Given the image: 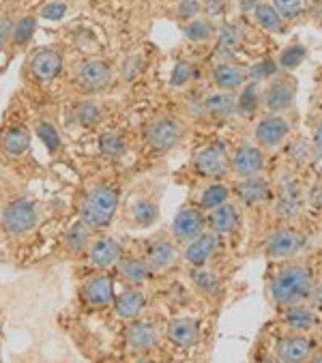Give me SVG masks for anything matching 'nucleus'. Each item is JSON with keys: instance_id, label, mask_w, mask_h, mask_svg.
Wrapping results in <instances>:
<instances>
[{"instance_id": "obj_18", "label": "nucleus", "mask_w": 322, "mask_h": 363, "mask_svg": "<svg viewBox=\"0 0 322 363\" xmlns=\"http://www.w3.org/2000/svg\"><path fill=\"white\" fill-rule=\"evenodd\" d=\"M238 224V208L236 204H232L230 200L219 204L217 208L209 211V217H206V228L211 233H215L217 237L221 235H230Z\"/></svg>"}, {"instance_id": "obj_2", "label": "nucleus", "mask_w": 322, "mask_h": 363, "mask_svg": "<svg viewBox=\"0 0 322 363\" xmlns=\"http://www.w3.org/2000/svg\"><path fill=\"white\" fill-rule=\"evenodd\" d=\"M118 208V191L112 185H95L87 191L82 206H79V220L91 228H104L112 222Z\"/></svg>"}, {"instance_id": "obj_24", "label": "nucleus", "mask_w": 322, "mask_h": 363, "mask_svg": "<svg viewBox=\"0 0 322 363\" xmlns=\"http://www.w3.org/2000/svg\"><path fill=\"white\" fill-rule=\"evenodd\" d=\"M142 310H144V295L138 288H127L114 299V312L118 318L133 320L142 314Z\"/></svg>"}, {"instance_id": "obj_12", "label": "nucleus", "mask_w": 322, "mask_h": 363, "mask_svg": "<svg viewBox=\"0 0 322 363\" xmlns=\"http://www.w3.org/2000/svg\"><path fill=\"white\" fill-rule=\"evenodd\" d=\"M301 235L292 228V226H282L277 228L269 241H267V247H265V254L273 260H286V258H292L299 250H301Z\"/></svg>"}, {"instance_id": "obj_35", "label": "nucleus", "mask_w": 322, "mask_h": 363, "mask_svg": "<svg viewBox=\"0 0 322 363\" xmlns=\"http://www.w3.org/2000/svg\"><path fill=\"white\" fill-rule=\"evenodd\" d=\"M191 284L200 290L202 295H215L219 290V275L211 269L204 267H194L191 269Z\"/></svg>"}, {"instance_id": "obj_41", "label": "nucleus", "mask_w": 322, "mask_h": 363, "mask_svg": "<svg viewBox=\"0 0 322 363\" xmlns=\"http://www.w3.org/2000/svg\"><path fill=\"white\" fill-rule=\"evenodd\" d=\"M307 56V50H305V45H301V43H292V45H288L282 54H279V67H284V69H294V67H299L301 62H303V58Z\"/></svg>"}, {"instance_id": "obj_15", "label": "nucleus", "mask_w": 322, "mask_h": 363, "mask_svg": "<svg viewBox=\"0 0 322 363\" xmlns=\"http://www.w3.org/2000/svg\"><path fill=\"white\" fill-rule=\"evenodd\" d=\"M217 247H219V237L209 230V233H202L200 237H196L194 241L185 243L183 258L191 267H204L215 256Z\"/></svg>"}, {"instance_id": "obj_46", "label": "nucleus", "mask_w": 322, "mask_h": 363, "mask_svg": "<svg viewBox=\"0 0 322 363\" xmlns=\"http://www.w3.org/2000/svg\"><path fill=\"white\" fill-rule=\"evenodd\" d=\"M13 26H16V22H13V18L9 13L0 18V50H3L7 43H11V39H13Z\"/></svg>"}, {"instance_id": "obj_1", "label": "nucleus", "mask_w": 322, "mask_h": 363, "mask_svg": "<svg viewBox=\"0 0 322 363\" xmlns=\"http://www.w3.org/2000/svg\"><path fill=\"white\" fill-rule=\"evenodd\" d=\"M313 293V275L311 269L303 262L284 264L273 281H271V297L279 308L305 303Z\"/></svg>"}, {"instance_id": "obj_32", "label": "nucleus", "mask_w": 322, "mask_h": 363, "mask_svg": "<svg viewBox=\"0 0 322 363\" xmlns=\"http://www.w3.org/2000/svg\"><path fill=\"white\" fill-rule=\"evenodd\" d=\"M254 16H256V22H258L265 30H269V33L279 35V33L286 30V28H284V18L279 16V11L275 9L273 3H258L256 9H254Z\"/></svg>"}, {"instance_id": "obj_20", "label": "nucleus", "mask_w": 322, "mask_h": 363, "mask_svg": "<svg viewBox=\"0 0 322 363\" xmlns=\"http://www.w3.org/2000/svg\"><path fill=\"white\" fill-rule=\"evenodd\" d=\"M84 299L93 308H106L114 303V286L108 275H93L84 284Z\"/></svg>"}, {"instance_id": "obj_38", "label": "nucleus", "mask_w": 322, "mask_h": 363, "mask_svg": "<svg viewBox=\"0 0 322 363\" xmlns=\"http://www.w3.org/2000/svg\"><path fill=\"white\" fill-rule=\"evenodd\" d=\"M230 200V189L223 185V183H213V185H209L204 191H202V196H200V206L204 208V211H213V208H217L219 204H223V202H228Z\"/></svg>"}, {"instance_id": "obj_50", "label": "nucleus", "mask_w": 322, "mask_h": 363, "mask_svg": "<svg viewBox=\"0 0 322 363\" xmlns=\"http://www.w3.org/2000/svg\"><path fill=\"white\" fill-rule=\"evenodd\" d=\"M309 361H316V363H322V352H320V354H311V357H309Z\"/></svg>"}, {"instance_id": "obj_5", "label": "nucleus", "mask_w": 322, "mask_h": 363, "mask_svg": "<svg viewBox=\"0 0 322 363\" xmlns=\"http://www.w3.org/2000/svg\"><path fill=\"white\" fill-rule=\"evenodd\" d=\"M37 220H39V213H37L35 202H30L26 198H18L3 208L0 226H3L9 235H26L37 226Z\"/></svg>"}, {"instance_id": "obj_34", "label": "nucleus", "mask_w": 322, "mask_h": 363, "mask_svg": "<svg viewBox=\"0 0 322 363\" xmlns=\"http://www.w3.org/2000/svg\"><path fill=\"white\" fill-rule=\"evenodd\" d=\"M183 33H185V37H187L189 41H194V43H206V41H211V39L217 37V30H215L213 22L206 20V18H204V20H202V18L189 20V22L185 24Z\"/></svg>"}, {"instance_id": "obj_36", "label": "nucleus", "mask_w": 322, "mask_h": 363, "mask_svg": "<svg viewBox=\"0 0 322 363\" xmlns=\"http://www.w3.org/2000/svg\"><path fill=\"white\" fill-rule=\"evenodd\" d=\"M99 151L106 157H123L127 151V140L118 131H104L99 135Z\"/></svg>"}, {"instance_id": "obj_3", "label": "nucleus", "mask_w": 322, "mask_h": 363, "mask_svg": "<svg viewBox=\"0 0 322 363\" xmlns=\"http://www.w3.org/2000/svg\"><path fill=\"white\" fill-rule=\"evenodd\" d=\"M185 127L172 116H159L146 127V144L157 153H168L181 142Z\"/></svg>"}, {"instance_id": "obj_29", "label": "nucleus", "mask_w": 322, "mask_h": 363, "mask_svg": "<svg viewBox=\"0 0 322 363\" xmlns=\"http://www.w3.org/2000/svg\"><path fill=\"white\" fill-rule=\"evenodd\" d=\"M93 243V237H91V226H87L82 220L75 222L67 235H65V247L71 252V254H87L89 247Z\"/></svg>"}, {"instance_id": "obj_43", "label": "nucleus", "mask_w": 322, "mask_h": 363, "mask_svg": "<svg viewBox=\"0 0 322 363\" xmlns=\"http://www.w3.org/2000/svg\"><path fill=\"white\" fill-rule=\"evenodd\" d=\"M191 78H194V67H191V62L179 60L174 65V69H172V78H170L172 86H185V84H189Z\"/></svg>"}, {"instance_id": "obj_48", "label": "nucleus", "mask_w": 322, "mask_h": 363, "mask_svg": "<svg viewBox=\"0 0 322 363\" xmlns=\"http://www.w3.org/2000/svg\"><path fill=\"white\" fill-rule=\"evenodd\" d=\"M311 151L316 153V157H322V118L316 123L311 133Z\"/></svg>"}, {"instance_id": "obj_45", "label": "nucleus", "mask_w": 322, "mask_h": 363, "mask_svg": "<svg viewBox=\"0 0 322 363\" xmlns=\"http://www.w3.org/2000/svg\"><path fill=\"white\" fill-rule=\"evenodd\" d=\"M65 16H67V3H60V0H56V3H48L41 9V18L52 20V22L62 20Z\"/></svg>"}, {"instance_id": "obj_47", "label": "nucleus", "mask_w": 322, "mask_h": 363, "mask_svg": "<svg viewBox=\"0 0 322 363\" xmlns=\"http://www.w3.org/2000/svg\"><path fill=\"white\" fill-rule=\"evenodd\" d=\"M200 9H202L200 0H183V3L179 5V18L185 20V22H189V20L198 18Z\"/></svg>"}, {"instance_id": "obj_9", "label": "nucleus", "mask_w": 322, "mask_h": 363, "mask_svg": "<svg viewBox=\"0 0 322 363\" xmlns=\"http://www.w3.org/2000/svg\"><path fill=\"white\" fill-rule=\"evenodd\" d=\"M181 258H183V254L179 252L177 243L168 237H159V239L150 241V245L146 250V262L152 273L174 271L179 267Z\"/></svg>"}, {"instance_id": "obj_26", "label": "nucleus", "mask_w": 322, "mask_h": 363, "mask_svg": "<svg viewBox=\"0 0 322 363\" xmlns=\"http://www.w3.org/2000/svg\"><path fill=\"white\" fill-rule=\"evenodd\" d=\"M116 267H118V275L131 286H142L148 279V275L152 273L146 258H138V256L121 258V262Z\"/></svg>"}, {"instance_id": "obj_22", "label": "nucleus", "mask_w": 322, "mask_h": 363, "mask_svg": "<svg viewBox=\"0 0 322 363\" xmlns=\"http://www.w3.org/2000/svg\"><path fill=\"white\" fill-rule=\"evenodd\" d=\"M271 196V185L262 179V174L258 177H250V179H240L238 183V200L245 206H258L262 202H267Z\"/></svg>"}, {"instance_id": "obj_37", "label": "nucleus", "mask_w": 322, "mask_h": 363, "mask_svg": "<svg viewBox=\"0 0 322 363\" xmlns=\"http://www.w3.org/2000/svg\"><path fill=\"white\" fill-rule=\"evenodd\" d=\"M73 112H75L77 123L84 125V127H97L101 123V118H104L101 106L97 101H93V99H87L82 104H77Z\"/></svg>"}, {"instance_id": "obj_16", "label": "nucleus", "mask_w": 322, "mask_h": 363, "mask_svg": "<svg viewBox=\"0 0 322 363\" xmlns=\"http://www.w3.org/2000/svg\"><path fill=\"white\" fill-rule=\"evenodd\" d=\"M211 78H213V84L219 89V91H240L248 80H250V74L248 69L238 67L234 62H219L217 67H213L211 71Z\"/></svg>"}, {"instance_id": "obj_7", "label": "nucleus", "mask_w": 322, "mask_h": 363, "mask_svg": "<svg viewBox=\"0 0 322 363\" xmlns=\"http://www.w3.org/2000/svg\"><path fill=\"white\" fill-rule=\"evenodd\" d=\"M267 166V151L256 142H243L230 157V172L238 179H250L262 174Z\"/></svg>"}, {"instance_id": "obj_6", "label": "nucleus", "mask_w": 322, "mask_h": 363, "mask_svg": "<svg viewBox=\"0 0 322 363\" xmlns=\"http://www.w3.org/2000/svg\"><path fill=\"white\" fill-rule=\"evenodd\" d=\"M296 97V80L290 74H275L262 91V108L267 112H286Z\"/></svg>"}, {"instance_id": "obj_21", "label": "nucleus", "mask_w": 322, "mask_h": 363, "mask_svg": "<svg viewBox=\"0 0 322 363\" xmlns=\"http://www.w3.org/2000/svg\"><path fill=\"white\" fill-rule=\"evenodd\" d=\"M202 112L217 118V121H226V118L236 114V97L230 91H219L217 89V93H211V95L204 97Z\"/></svg>"}, {"instance_id": "obj_49", "label": "nucleus", "mask_w": 322, "mask_h": 363, "mask_svg": "<svg viewBox=\"0 0 322 363\" xmlns=\"http://www.w3.org/2000/svg\"><path fill=\"white\" fill-rule=\"evenodd\" d=\"M202 7L209 16H221L226 11V0H204Z\"/></svg>"}, {"instance_id": "obj_39", "label": "nucleus", "mask_w": 322, "mask_h": 363, "mask_svg": "<svg viewBox=\"0 0 322 363\" xmlns=\"http://www.w3.org/2000/svg\"><path fill=\"white\" fill-rule=\"evenodd\" d=\"M35 131H37V135H39V140L45 144V149H48V153H58L60 149H62V138H60V133H58V129L52 125V123H48V121H39L37 123V127H35Z\"/></svg>"}, {"instance_id": "obj_28", "label": "nucleus", "mask_w": 322, "mask_h": 363, "mask_svg": "<svg viewBox=\"0 0 322 363\" xmlns=\"http://www.w3.org/2000/svg\"><path fill=\"white\" fill-rule=\"evenodd\" d=\"M0 147H3L5 153L16 155V157L26 153L28 147H30V131L26 127H22V125L5 129L3 138H0Z\"/></svg>"}, {"instance_id": "obj_23", "label": "nucleus", "mask_w": 322, "mask_h": 363, "mask_svg": "<svg viewBox=\"0 0 322 363\" xmlns=\"http://www.w3.org/2000/svg\"><path fill=\"white\" fill-rule=\"evenodd\" d=\"M166 335L168 340L179 346V348H191L198 337H200V331H198V325L194 318H174L168 323V329H166Z\"/></svg>"}, {"instance_id": "obj_17", "label": "nucleus", "mask_w": 322, "mask_h": 363, "mask_svg": "<svg viewBox=\"0 0 322 363\" xmlns=\"http://www.w3.org/2000/svg\"><path fill=\"white\" fill-rule=\"evenodd\" d=\"M89 260L93 267L97 269H112L121 262L123 258V250H121V243L110 239V237H99V239H93L91 247H89Z\"/></svg>"}, {"instance_id": "obj_42", "label": "nucleus", "mask_w": 322, "mask_h": 363, "mask_svg": "<svg viewBox=\"0 0 322 363\" xmlns=\"http://www.w3.org/2000/svg\"><path fill=\"white\" fill-rule=\"evenodd\" d=\"M250 78L254 80V82H260V80H271L275 74H279V67L275 65V62H271V60H262V62H258V65H254L250 71Z\"/></svg>"}, {"instance_id": "obj_13", "label": "nucleus", "mask_w": 322, "mask_h": 363, "mask_svg": "<svg viewBox=\"0 0 322 363\" xmlns=\"http://www.w3.org/2000/svg\"><path fill=\"white\" fill-rule=\"evenodd\" d=\"M62 69V56L56 50L43 48L37 50L33 60H30V76L35 82H52Z\"/></svg>"}, {"instance_id": "obj_33", "label": "nucleus", "mask_w": 322, "mask_h": 363, "mask_svg": "<svg viewBox=\"0 0 322 363\" xmlns=\"http://www.w3.org/2000/svg\"><path fill=\"white\" fill-rule=\"evenodd\" d=\"M245 35H243V28H238L236 24H223L219 30H217V52L221 54H232L240 48L243 43Z\"/></svg>"}, {"instance_id": "obj_31", "label": "nucleus", "mask_w": 322, "mask_h": 363, "mask_svg": "<svg viewBox=\"0 0 322 363\" xmlns=\"http://www.w3.org/2000/svg\"><path fill=\"white\" fill-rule=\"evenodd\" d=\"M262 106V93L258 91L256 82H250L240 89L236 97V114L240 116H252L258 108Z\"/></svg>"}, {"instance_id": "obj_19", "label": "nucleus", "mask_w": 322, "mask_h": 363, "mask_svg": "<svg viewBox=\"0 0 322 363\" xmlns=\"http://www.w3.org/2000/svg\"><path fill=\"white\" fill-rule=\"evenodd\" d=\"M125 337H127L129 348H133L138 352H148L159 344V331L155 329V325L144 323V320H133L127 327Z\"/></svg>"}, {"instance_id": "obj_40", "label": "nucleus", "mask_w": 322, "mask_h": 363, "mask_svg": "<svg viewBox=\"0 0 322 363\" xmlns=\"http://www.w3.org/2000/svg\"><path fill=\"white\" fill-rule=\"evenodd\" d=\"M35 30H37V18H35V16H24V18H20V20L16 22V26H13V39H11V43H13L16 48H24V45L33 39Z\"/></svg>"}, {"instance_id": "obj_4", "label": "nucleus", "mask_w": 322, "mask_h": 363, "mask_svg": "<svg viewBox=\"0 0 322 363\" xmlns=\"http://www.w3.org/2000/svg\"><path fill=\"white\" fill-rule=\"evenodd\" d=\"M292 131V123L284 112H267L256 125L254 131V142L265 151H273L288 140Z\"/></svg>"}, {"instance_id": "obj_44", "label": "nucleus", "mask_w": 322, "mask_h": 363, "mask_svg": "<svg viewBox=\"0 0 322 363\" xmlns=\"http://www.w3.org/2000/svg\"><path fill=\"white\" fill-rule=\"evenodd\" d=\"M273 5L284 20H294L303 11V0H273Z\"/></svg>"}, {"instance_id": "obj_25", "label": "nucleus", "mask_w": 322, "mask_h": 363, "mask_svg": "<svg viewBox=\"0 0 322 363\" xmlns=\"http://www.w3.org/2000/svg\"><path fill=\"white\" fill-rule=\"evenodd\" d=\"M275 213L282 222L292 224L303 213V194L301 191H279L275 202Z\"/></svg>"}, {"instance_id": "obj_14", "label": "nucleus", "mask_w": 322, "mask_h": 363, "mask_svg": "<svg viewBox=\"0 0 322 363\" xmlns=\"http://www.w3.org/2000/svg\"><path fill=\"white\" fill-rule=\"evenodd\" d=\"M311 354H313V344L305 333L282 337L275 346V357H277V361H284V363L309 361Z\"/></svg>"}, {"instance_id": "obj_11", "label": "nucleus", "mask_w": 322, "mask_h": 363, "mask_svg": "<svg viewBox=\"0 0 322 363\" xmlns=\"http://www.w3.org/2000/svg\"><path fill=\"white\" fill-rule=\"evenodd\" d=\"M194 166L200 174L219 179L230 172V155L226 153L223 147L211 144V147H204L194 155Z\"/></svg>"}, {"instance_id": "obj_27", "label": "nucleus", "mask_w": 322, "mask_h": 363, "mask_svg": "<svg viewBox=\"0 0 322 363\" xmlns=\"http://www.w3.org/2000/svg\"><path fill=\"white\" fill-rule=\"evenodd\" d=\"M284 323L294 333H309L316 327V314L305 303L288 306L284 314Z\"/></svg>"}, {"instance_id": "obj_30", "label": "nucleus", "mask_w": 322, "mask_h": 363, "mask_svg": "<svg viewBox=\"0 0 322 363\" xmlns=\"http://www.w3.org/2000/svg\"><path fill=\"white\" fill-rule=\"evenodd\" d=\"M129 215H131L133 224H138L142 228H148V226L157 224V220H159V206L150 198H138V200L131 202Z\"/></svg>"}, {"instance_id": "obj_8", "label": "nucleus", "mask_w": 322, "mask_h": 363, "mask_svg": "<svg viewBox=\"0 0 322 363\" xmlns=\"http://www.w3.org/2000/svg\"><path fill=\"white\" fill-rule=\"evenodd\" d=\"M206 233V215L202 206H185L177 213L172 222V237L179 243H189Z\"/></svg>"}, {"instance_id": "obj_10", "label": "nucleus", "mask_w": 322, "mask_h": 363, "mask_svg": "<svg viewBox=\"0 0 322 363\" xmlns=\"http://www.w3.org/2000/svg\"><path fill=\"white\" fill-rule=\"evenodd\" d=\"M75 80H77L79 89H84L89 93H101L112 82V69L106 60L93 58V60H87L77 67Z\"/></svg>"}]
</instances>
